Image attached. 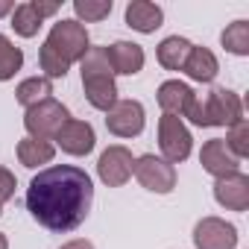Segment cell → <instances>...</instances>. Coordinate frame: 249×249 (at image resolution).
<instances>
[{"mask_svg":"<svg viewBox=\"0 0 249 249\" xmlns=\"http://www.w3.org/2000/svg\"><path fill=\"white\" fill-rule=\"evenodd\" d=\"M94 202L91 176L71 164H53L33 176L27 188L30 214L50 231H73L85 223Z\"/></svg>","mask_w":249,"mask_h":249,"instance_id":"1","label":"cell"},{"mask_svg":"<svg viewBox=\"0 0 249 249\" xmlns=\"http://www.w3.org/2000/svg\"><path fill=\"white\" fill-rule=\"evenodd\" d=\"M88 53V33L79 21H59L53 24L41 53H38V62H41V71L47 73V79H59L68 73V68L73 62H82V56Z\"/></svg>","mask_w":249,"mask_h":249,"instance_id":"2","label":"cell"},{"mask_svg":"<svg viewBox=\"0 0 249 249\" xmlns=\"http://www.w3.org/2000/svg\"><path fill=\"white\" fill-rule=\"evenodd\" d=\"M82 88L88 103L100 111H108L117 103L114 71L106 59V47H88V53L82 56Z\"/></svg>","mask_w":249,"mask_h":249,"instance_id":"3","label":"cell"},{"mask_svg":"<svg viewBox=\"0 0 249 249\" xmlns=\"http://www.w3.org/2000/svg\"><path fill=\"white\" fill-rule=\"evenodd\" d=\"M68 120H71V111H68L59 100L47 97V100H41L38 106H30V108H27V114H24V126H27L30 138L47 141V138H56V132L65 126Z\"/></svg>","mask_w":249,"mask_h":249,"instance_id":"4","label":"cell"},{"mask_svg":"<svg viewBox=\"0 0 249 249\" xmlns=\"http://www.w3.org/2000/svg\"><path fill=\"white\" fill-rule=\"evenodd\" d=\"M159 106L164 108V114H185L191 123H196V126H205L202 123V103L196 100V94L179 82V79H167L159 85Z\"/></svg>","mask_w":249,"mask_h":249,"instance_id":"5","label":"cell"},{"mask_svg":"<svg viewBox=\"0 0 249 249\" xmlns=\"http://www.w3.org/2000/svg\"><path fill=\"white\" fill-rule=\"evenodd\" d=\"M191 144H194V138H191L188 126L182 123V117L164 114L159 120V147L164 153V161H170V164L185 161L191 156Z\"/></svg>","mask_w":249,"mask_h":249,"instance_id":"6","label":"cell"},{"mask_svg":"<svg viewBox=\"0 0 249 249\" xmlns=\"http://www.w3.org/2000/svg\"><path fill=\"white\" fill-rule=\"evenodd\" d=\"M202 117L205 126H234L237 120H243V103L229 88H211L208 100L202 103Z\"/></svg>","mask_w":249,"mask_h":249,"instance_id":"7","label":"cell"},{"mask_svg":"<svg viewBox=\"0 0 249 249\" xmlns=\"http://www.w3.org/2000/svg\"><path fill=\"white\" fill-rule=\"evenodd\" d=\"M132 173L138 176V182L147 188V191H156V194H170L176 188V167L153 153L135 159L132 164Z\"/></svg>","mask_w":249,"mask_h":249,"instance_id":"8","label":"cell"},{"mask_svg":"<svg viewBox=\"0 0 249 249\" xmlns=\"http://www.w3.org/2000/svg\"><path fill=\"white\" fill-rule=\"evenodd\" d=\"M106 126L117 138H135L144 132V106L138 100H117L106 111Z\"/></svg>","mask_w":249,"mask_h":249,"instance_id":"9","label":"cell"},{"mask_svg":"<svg viewBox=\"0 0 249 249\" xmlns=\"http://www.w3.org/2000/svg\"><path fill=\"white\" fill-rule=\"evenodd\" d=\"M194 243L196 249H234L237 229L220 217H202L194 229Z\"/></svg>","mask_w":249,"mask_h":249,"instance_id":"10","label":"cell"},{"mask_svg":"<svg viewBox=\"0 0 249 249\" xmlns=\"http://www.w3.org/2000/svg\"><path fill=\"white\" fill-rule=\"evenodd\" d=\"M132 164H135V159H132V153L126 147H108L97 161V173L108 188H120V185L129 182Z\"/></svg>","mask_w":249,"mask_h":249,"instance_id":"11","label":"cell"},{"mask_svg":"<svg viewBox=\"0 0 249 249\" xmlns=\"http://www.w3.org/2000/svg\"><path fill=\"white\" fill-rule=\"evenodd\" d=\"M214 196L229 211H246L249 208V176L231 173L214 182Z\"/></svg>","mask_w":249,"mask_h":249,"instance_id":"12","label":"cell"},{"mask_svg":"<svg viewBox=\"0 0 249 249\" xmlns=\"http://www.w3.org/2000/svg\"><path fill=\"white\" fill-rule=\"evenodd\" d=\"M94 126L85 120H68L65 126L56 132V144L71 153V156H88L94 150Z\"/></svg>","mask_w":249,"mask_h":249,"instance_id":"13","label":"cell"},{"mask_svg":"<svg viewBox=\"0 0 249 249\" xmlns=\"http://www.w3.org/2000/svg\"><path fill=\"white\" fill-rule=\"evenodd\" d=\"M199 161H202V167H205L211 176H217V179L231 176V173H237V167H240V159H234V156L229 153V147H226L223 138L205 141V147H202V153H199Z\"/></svg>","mask_w":249,"mask_h":249,"instance_id":"14","label":"cell"},{"mask_svg":"<svg viewBox=\"0 0 249 249\" xmlns=\"http://www.w3.org/2000/svg\"><path fill=\"white\" fill-rule=\"evenodd\" d=\"M106 59L114 73H126V76L144 68V50L141 44H132V41H114L111 47H106Z\"/></svg>","mask_w":249,"mask_h":249,"instance_id":"15","label":"cell"},{"mask_svg":"<svg viewBox=\"0 0 249 249\" xmlns=\"http://www.w3.org/2000/svg\"><path fill=\"white\" fill-rule=\"evenodd\" d=\"M164 21V12L161 6L150 3V0H132L126 6V24L138 33H156Z\"/></svg>","mask_w":249,"mask_h":249,"instance_id":"16","label":"cell"},{"mask_svg":"<svg viewBox=\"0 0 249 249\" xmlns=\"http://www.w3.org/2000/svg\"><path fill=\"white\" fill-rule=\"evenodd\" d=\"M182 71H185L194 82H211V79L217 76L220 65H217V56H214L208 47H191V56H188V62H185Z\"/></svg>","mask_w":249,"mask_h":249,"instance_id":"17","label":"cell"},{"mask_svg":"<svg viewBox=\"0 0 249 249\" xmlns=\"http://www.w3.org/2000/svg\"><path fill=\"white\" fill-rule=\"evenodd\" d=\"M191 41L188 38H179V36H170L159 44V62L167 68V71H182L188 56H191Z\"/></svg>","mask_w":249,"mask_h":249,"instance_id":"18","label":"cell"},{"mask_svg":"<svg viewBox=\"0 0 249 249\" xmlns=\"http://www.w3.org/2000/svg\"><path fill=\"white\" fill-rule=\"evenodd\" d=\"M56 156V147L50 141H41V138H24L18 144V159L24 167H41V164H50Z\"/></svg>","mask_w":249,"mask_h":249,"instance_id":"19","label":"cell"},{"mask_svg":"<svg viewBox=\"0 0 249 249\" xmlns=\"http://www.w3.org/2000/svg\"><path fill=\"white\" fill-rule=\"evenodd\" d=\"M53 94V85H50V79L47 76H33V79H24L21 85H18V91H15V97H18V103L21 106H38L41 100H47Z\"/></svg>","mask_w":249,"mask_h":249,"instance_id":"20","label":"cell"},{"mask_svg":"<svg viewBox=\"0 0 249 249\" xmlns=\"http://www.w3.org/2000/svg\"><path fill=\"white\" fill-rule=\"evenodd\" d=\"M223 47L234 56H249V21H234L220 36Z\"/></svg>","mask_w":249,"mask_h":249,"instance_id":"21","label":"cell"},{"mask_svg":"<svg viewBox=\"0 0 249 249\" xmlns=\"http://www.w3.org/2000/svg\"><path fill=\"white\" fill-rule=\"evenodd\" d=\"M24 65V53L21 47H15L6 36H0V82H6L12 79Z\"/></svg>","mask_w":249,"mask_h":249,"instance_id":"22","label":"cell"},{"mask_svg":"<svg viewBox=\"0 0 249 249\" xmlns=\"http://www.w3.org/2000/svg\"><path fill=\"white\" fill-rule=\"evenodd\" d=\"M12 30H15L18 36H24V38H33V36L41 30V18H38V12L33 9V3L15 6V12H12Z\"/></svg>","mask_w":249,"mask_h":249,"instance_id":"23","label":"cell"},{"mask_svg":"<svg viewBox=\"0 0 249 249\" xmlns=\"http://www.w3.org/2000/svg\"><path fill=\"white\" fill-rule=\"evenodd\" d=\"M226 147H229V153L234 159H246L249 156V123L246 120H237L234 126H229Z\"/></svg>","mask_w":249,"mask_h":249,"instance_id":"24","label":"cell"},{"mask_svg":"<svg viewBox=\"0 0 249 249\" xmlns=\"http://www.w3.org/2000/svg\"><path fill=\"white\" fill-rule=\"evenodd\" d=\"M73 12L82 21H103L111 12V0H73Z\"/></svg>","mask_w":249,"mask_h":249,"instance_id":"25","label":"cell"},{"mask_svg":"<svg viewBox=\"0 0 249 249\" xmlns=\"http://www.w3.org/2000/svg\"><path fill=\"white\" fill-rule=\"evenodd\" d=\"M15 176L6 170V167H0V205H3L6 199H12V194H15Z\"/></svg>","mask_w":249,"mask_h":249,"instance_id":"26","label":"cell"},{"mask_svg":"<svg viewBox=\"0 0 249 249\" xmlns=\"http://www.w3.org/2000/svg\"><path fill=\"white\" fill-rule=\"evenodd\" d=\"M33 9L38 12V18L44 21V18H50V15H56L59 12V3H41V0H33Z\"/></svg>","mask_w":249,"mask_h":249,"instance_id":"27","label":"cell"},{"mask_svg":"<svg viewBox=\"0 0 249 249\" xmlns=\"http://www.w3.org/2000/svg\"><path fill=\"white\" fill-rule=\"evenodd\" d=\"M62 249H94L88 240H71V243H65Z\"/></svg>","mask_w":249,"mask_h":249,"instance_id":"28","label":"cell"},{"mask_svg":"<svg viewBox=\"0 0 249 249\" xmlns=\"http://www.w3.org/2000/svg\"><path fill=\"white\" fill-rule=\"evenodd\" d=\"M15 12V3H12V0H0V18H3V15H12Z\"/></svg>","mask_w":249,"mask_h":249,"instance_id":"29","label":"cell"},{"mask_svg":"<svg viewBox=\"0 0 249 249\" xmlns=\"http://www.w3.org/2000/svg\"><path fill=\"white\" fill-rule=\"evenodd\" d=\"M0 249H9V240H6V234H0Z\"/></svg>","mask_w":249,"mask_h":249,"instance_id":"30","label":"cell"},{"mask_svg":"<svg viewBox=\"0 0 249 249\" xmlns=\"http://www.w3.org/2000/svg\"><path fill=\"white\" fill-rule=\"evenodd\" d=\"M0 214H3V211H0Z\"/></svg>","mask_w":249,"mask_h":249,"instance_id":"31","label":"cell"}]
</instances>
